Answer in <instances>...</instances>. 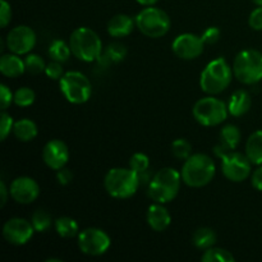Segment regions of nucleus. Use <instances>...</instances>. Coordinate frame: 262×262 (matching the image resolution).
I'll return each mask as SVG.
<instances>
[{
  "label": "nucleus",
  "mask_w": 262,
  "mask_h": 262,
  "mask_svg": "<svg viewBox=\"0 0 262 262\" xmlns=\"http://www.w3.org/2000/svg\"><path fill=\"white\" fill-rule=\"evenodd\" d=\"M129 168L135 170L136 173L142 176L143 173L148 170L150 168V159L146 154L142 152H136L130 156L129 159Z\"/></svg>",
  "instance_id": "33"
},
{
  "label": "nucleus",
  "mask_w": 262,
  "mask_h": 262,
  "mask_svg": "<svg viewBox=\"0 0 262 262\" xmlns=\"http://www.w3.org/2000/svg\"><path fill=\"white\" fill-rule=\"evenodd\" d=\"M251 183H252L253 188L262 192V165H258V168L252 173Z\"/></svg>",
  "instance_id": "41"
},
{
  "label": "nucleus",
  "mask_w": 262,
  "mask_h": 262,
  "mask_svg": "<svg viewBox=\"0 0 262 262\" xmlns=\"http://www.w3.org/2000/svg\"><path fill=\"white\" fill-rule=\"evenodd\" d=\"M35 232L32 223L23 217H12L3 225V237L13 246L27 245Z\"/></svg>",
  "instance_id": "13"
},
{
  "label": "nucleus",
  "mask_w": 262,
  "mask_h": 262,
  "mask_svg": "<svg viewBox=\"0 0 262 262\" xmlns=\"http://www.w3.org/2000/svg\"><path fill=\"white\" fill-rule=\"evenodd\" d=\"M60 91L71 104L81 105L90 100L92 95V84L83 73L77 71L67 72L59 79Z\"/></svg>",
  "instance_id": "8"
},
{
  "label": "nucleus",
  "mask_w": 262,
  "mask_h": 262,
  "mask_svg": "<svg viewBox=\"0 0 262 262\" xmlns=\"http://www.w3.org/2000/svg\"><path fill=\"white\" fill-rule=\"evenodd\" d=\"M241 130L237 125L234 124H227L222 128L219 135V143L214 147V152L216 154L219 158H222L225 154L230 152V151L235 150L241 142Z\"/></svg>",
  "instance_id": "17"
},
{
  "label": "nucleus",
  "mask_w": 262,
  "mask_h": 262,
  "mask_svg": "<svg viewBox=\"0 0 262 262\" xmlns=\"http://www.w3.org/2000/svg\"><path fill=\"white\" fill-rule=\"evenodd\" d=\"M56 233L61 238H73L79 234V225L73 217L61 216L54 222Z\"/></svg>",
  "instance_id": "25"
},
{
  "label": "nucleus",
  "mask_w": 262,
  "mask_h": 262,
  "mask_svg": "<svg viewBox=\"0 0 262 262\" xmlns=\"http://www.w3.org/2000/svg\"><path fill=\"white\" fill-rule=\"evenodd\" d=\"M14 101V94H12L9 87L7 84H0V104H2V112L7 110L10 104Z\"/></svg>",
  "instance_id": "36"
},
{
  "label": "nucleus",
  "mask_w": 262,
  "mask_h": 262,
  "mask_svg": "<svg viewBox=\"0 0 262 262\" xmlns=\"http://www.w3.org/2000/svg\"><path fill=\"white\" fill-rule=\"evenodd\" d=\"M125 55H127V48L123 43L113 42L107 45L104 54L99 58V61L104 63L105 66L110 63H119V61L124 60Z\"/></svg>",
  "instance_id": "26"
},
{
  "label": "nucleus",
  "mask_w": 262,
  "mask_h": 262,
  "mask_svg": "<svg viewBox=\"0 0 262 262\" xmlns=\"http://www.w3.org/2000/svg\"><path fill=\"white\" fill-rule=\"evenodd\" d=\"M35 91L30 87H20L14 92V104L20 107H27L35 102Z\"/></svg>",
  "instance_id": "30"
},
{
  "label": "nucleus",
  "mask_w": 262,
  "mask_h": 262,
  "mask_svg": "<svg viewBox=\"0 0 262 262\" xmlns=\"http://www.w3.org/2000/svg\"><path fill=\"white\" fill-rule=\"evenodd\" d=\"M253 3H255L256 5H258V7H262V0H252Z\"/></svg>",
  "instance_id": "45"
},
{
  "label": "nucleus",
  "mask_w": 262,
  "mask_h": 262,
  "mask_svg": "<svg viewBox=\"0 0 262 262\" xmlns=\"http://www.w3.org/2000/svg\"><path fill=\"white\" fill-rule=\"evenodd\" d=\"M69 46L72 54L78 60L91 63L99 60L102 54V42L94 30L89 27H78L71 33Z\"/></svg>",
  "instance_id": "3"
},
{
  "label": "nucleus",
  "mask_w": 262,
  "mask_h": 262,
  "mask_svg": "<svg viewBox=\"0 0 262 262\" xmlns=\"http://www.w3.org/2000/svg\"><path fill=\"white\" fill-rule=\"evenodd\" d=\"M13 125H14V122H13L12 115L8 114L7 110H3L2 119H0V141L7 140L10 132H13Z\"/></svg>",
  "instance_id": "34"
},
{
  "label": "nucleus",
  "mask_w": 262,
  "mask_h": 262,
  "mask_svg": "<svg viewBox=\"0 0 262 262\" xmlns=\"http://www.w3.org/2000/svg\"><path fill=\"white\" fill-rule=\"evenodd\" d=\"M235 78L245 84H255L262 79V53L247 49L238 53L233 63Z\"/></svg>",
  "instance_id": "7"
},
{
  "label": "nucleus",
  "mask_w": 262,
  "mask_h": 262,
  "mask_svg": "<svg viewBox=\"0 0 262 262\" xmlns=\"http://www.w3.org/2000/svg\"><path fill=\"white\" fill-rule=\"evenodd\" d=\"M136 27L141 33L150 38H160L170 30V18L168 13L154 5L146 7L136 15Z\"/></svg>",
  "instance_id": "6"
},
{
  "label": "nucleus",
  "mask_w": 262,
  "mask_h": 262,
  "mask_svg": "<svg viewBox=\"0 0 262 262\" xmlns=\"http://www.w3.org/2000/svg\"><path fill=\"white\" fill-rule=\"evenodd\" d=\"M78 237V248L83 255L101 256L107 252L112 246V239L105 230L100 228H86L79 232Z\"/></svg>",
  "instance_id": "10"
},
{
  "label": "nucleus",
  "mask_w": 262,
  "mask_h": 262,
  "mask_svg": "<svg viewBox=\"0 0 262 262\" xmlns=\"http://www.w3.org/2000/svg\"><path fill=\"white\" fill-rule=\"evenodd\" d=\"M56 179H58V183L61 184V186H68L73 181V174L69 169L64 166V168L56 170Z\"/></svg>",
  "instance_id": "40"
},
{
  "label": "nucleus",
  "mask_w": 262,
  "mask_h": 262,
  "mask_svg": "<svg viewBox=\"0 0 262 262\" xmlns=\"http://www.w3.org/2000/svg\"><path fill=\"white\" fill-rule=\"evenodd\" d=\"M71 54V46L63 40H54L49 46V56L55 61L64 63V61L68 60Z\"/></svg>",
  "instance_id": "27"
},
{
  "label": "nucleus",
  "mask_w": 262,
  "mask_h": 262,
  "mask_svg": "<svg viewBox=\"0 0 262 262\" xmlns=\"http://www.w3.org/2000/svg\"><path fill=\"white\" fill-rule=\"evenodd\" d=\"M182 181L192 188L207 186L216 174L215 161L206 154H192L182 166Z\"/></svg>",
  "instance_id": "1"
},
{
  "label": "nucleus",
  "mask_w": 262,
  "mask_h": 262,
  "mask_svg": "<svg viewBox=\"0 0 262 262\" xmlns=\"http://www.w3.org/2000/svg\"><path fill=\"white\" fill-rule=\"evenodd\" d=\"M31 223L36 232L45 233L51 228L53 219H51V215L45 210H36L31 216Z\"/></svg>",
  "instance_id": "29"
},
{
  "label": "nucleus",
  "mask_w": 262,
  "mask_h": 262,
  "mask_svg": "<svg viewBox=\"0 0 262 262\" xmlns=\"http://www.w3.org/2000/svg\"><path fill=\"white\" fill-rule=\"evenodd\" d=\"M192 114L196 122L204 127H215L225 122L229 110H228V104H225L223 100L214 96H207L200 99L193 105Z\"/></svg>",
  "instance_id": "9"
},
{
  "label": "nucleus",
  "mask_w": 262,
  "mask_h": 262,
  "mask_svg": "<svg viewBox=\"0 0 262 262\" xmlns=\"http://www.w3.org/2000/svg\"><path fill=\"white\" fill-rule=\"evenodd\" d=\"M5 43L10 53L17 54V55L30 54L36 45V33L28 26H17L8 32Z\"/></svg>",
  "instance_id": "12"
},
{
  "label": "nucleus",
  "mask_w": 262,
  "mask_h": 262,
  "mask_svg": "<svg viewBox=\"0 0 262 262\" xmlns=\"http://www.w3.org/2000/svg\"><path fill=\"white\" fill-rule=\"evenodd\" d=\"M171 154L179 160H187L192 155V146L186 138H178L171 143Z\"/></svg>",
  "instance_id": "32"
},
{
  "label": "nucleus",
  "mask_w": 262,
  "mask_h": 262,
  "mask_svg": "<svg viewBox=\"0 0 262 262\" xmlns=\"http://www.w3.org/2000/svg\"><path fill=\"white\" fill-rule=\"evenodd\" d=\"M12 20V8L7 0L0 2V25L3 28L7 27Z\"/></svg>",
  "instance_id": "37"
},
{
  "label": "nucleus",
  "mask_w": 262,
  "mask_h": 262,
  "mask_svg": "<svg viewBox=\"0 0 262 262\" xmlns=\"http://www.w3.org/2000/svg\"><path fill=\"white\" fill-rule=\"evenodd\" d=\"M246 155L252 165H262V129L256 130L246 142Z\"/></svg>",
  "instance_id": "22"
},
{
  "label": "nucleus",
  "mask_w": 262,
  "mask_h": 262,
  "mask_svg": "<svg viewBox=\"0 0 262 262\" xmlns=\"http://www.w3.org/2000/svg\"><path fill=\"white\" fill-rule=\"evenodd\" d=\"M216 233L214 229L207 227L199 228V229L194 232L193 238H192V243L196 246L200 250H209V248L214 247L215 243H216Z\"/></svg>",
  "instance_id": "24"
},
{
  "label": "nucleus",
  "mask_w": 262,
  "mask_h": 262,
  "mask_svg": "<svg viewBox=\"0 0 262 262\" xmlns=\"http://www.w3.org/2000/svg\"><path fill=\"white\" fill-rule=\"evenodd\" d=\"M25 66H26V72L30 74H40L42 72H45L46 64L43 61V59L41 56H38L37 54H28L25 59Z\"/></svg>",
  "instance_id": "31"
},
{
  "label": "nucleus",
  "mask_w": 262,
  "mask_h": 262,
  "mask_svg": "<svg viewBox=\"0 0 262 262\" xmlns=\"http://www.w3.org/2000/svg\"><path fill=\"white\" fill-rule=\"evenodd\" d=\"M140 177L130 168L110 169L104 178L105 191L114 199H129L140 187Z\"/></svg>",
  "instance_id": "4"
},
{
  "label": "nucleus",
  "mask_w": 262,
  "mask_h": 262,
  "mask_svg": "<svg viewBox=\"0 0 262 262\" xmlns=\"http://www.w3.org/2000/svg\"><path fill=\"white\" fill-rule=\"evenodd\" d=\"M38 129L37 125L33 120L27 119H20L14 122V125H13V135L15 136V138L22 142H30L33 138H36L37 136Z\"/></svg>",
  "instance_id": "23"
},
{
  "label": "nucleus",
  "mask_w": 262,
  "mask_h": 262,
  "mask_svg": "<svg viewBox=\"0 0 262 262\" xmlns=\"http://www.w3.org/2000/svg\"><path fill=\"white\" fill-rule=\"evenodd\" d=\"M248 25L252 30L262 31V7H257L251 12Z\"/></svg>",
  "instance_id": "38"
},
{
  "label": "nucleus",
  "mask_w": 262,
  "mask_h": 262,
  "mask_svg": "<svg viewBox=\"0 0 262 262\" xmlns=\"http://www.w3.org/2000/svg\"><path fill=\"white\" fill-rule=\"evenodd\" d=\"M0 72L5 77L17 78L26 72L25 60H22L17 54H4L0 58Z\"/></svg>",
  "instance_id": "20"
},
{
  "label": "nucleus",
  "mask_w": 262,
  "mask_h": 262,
  "mask_svg": "<svg viewBox=\"0 0 262 262\" xmlns=\"http://www.w3.org/2000/svg\"><path fill=\"white\" fill-rule=\"evenodd\" d=\"M233 76V67L224 58H217L205 67L200 77V86L202 91L209 95L222 94L229 87Z\"/></svg>",
  "instance_id": "5"
},
{
  "label": "nucleus",
  "mask_w": 262,
  "mask_h": 262,
  "mask_svg": "<svg viewBox=\"0 0 262 262\" xmlns=\"http://www.w3.org/2000/svg\"><path fill=\"white\" fill-rule=\"evenodd\" d=\"M182 182V174L174 168L160 169L148 184V197L159 204H168L177 197Z\"/></svg>",
  "instance_id": "2"
},
{
  "label": "nucleus",
  "mask_w": 262,
  "mask_h": 262,
  "mask_svg": "<svg viewBox=\"0 0 262 262\" xmlns=\"http://www.w3.org/2000/svg\"><path fill=\"white\" fill-rule=\"evenodd\" d=\"M220 35H222V32H220V30L217 27H209L207 30H205V32L202 33V40L205 41V43H207V45H212V43L217 42L220 38Z\"/></svg>",
  "instance_id": "39"
},
{
  "label": "nucleus",
  "mask_w": 262,
  "mask_h": 262,
  "mask_svg": "<svg viewBox=\"0 0 262 262\" xmlns=\"http://www.w3.org/2000/svg\"><path fill=\"white\" fill-rule=\"evenodd\" d=\"M10 197L17 204H32L40 196V186L31 177H18L10 184Z\"/></svg>",
  "instance_id": "15"
},
{
  "label": "nucleus",
  "mask_w": 262,
  "mask_h": 262,
  "mask_svg": "<svg viewBox=\"0 0 262 262\" xmlns=\"http://www.w3.org/2000/svg\"><path fill=\"white\" fill-rule=\"evenodd\" d=\"M202 262H234L235 257L229 252L220 247H211L205 250L201 257Z\"/></svg>",
  "instance_id": "28"
},
{
  "label": "nucleus",
  "mask_w": 262,
  "mask_h": 262,
  "mask_svg": "<svg viewBox=\"0 0 262 262\" xmlns=\"http://www.w3.org/2000/svg\"><path fill=\"white\" fill-rule=\"evenodd\" d=\"M136 2L143 7H151V5H155L159 0H136Z\"/></svg>",
  "instance_id": "43"
},
{
  "label": "nucleus",
  "mask_w": 262,
  "mask_h": 262,
  "mask_svg": "<svg viewBox=\"0 0 262 262\" xmlns=\"http://www.w3.org/2000/svg\"><path fill=\"white\" fill-rule=\"evenodd\" d=\"M136 26V19L128 14H117L107 22V33L112 37H125L130 35Z\"/></svg>",
  "instance_id": "19"
},
{
  "label": "nucleus",
  "mask_w": 262,
  "mask_h": 262,
  "mask_svg": "<svg viewBox=\"0 0 262 262\" xmlns=\"http://www.w3.org/2000/svg\"><path fill=\"white\" fill-rule=\"evenodd\" d=\"M205 41L201 36L194 33H182L177 36L176 40L171 43V50L183 60H193L202 55L205 50Z\"/></svg>",
  "instance_id": "14"
},
{
  "label": "nucleus",
  "mask_w": 262,
  "mask_h": 262,
  "mask_svg": "<svg viewBox=\"0 0 262 262\" xmlns=\"http://www.w3.org/2000/svg\"><path fill=\"white\" fill-rule=\"evenodd\" d=\"M222 171L228 181L241 183L251 176L252 163L247 155L230 151L222 156Z\"/></svg>",
  "instance_id": "11"
},
{
  "label": "nucleus",
  "mask_w": 262,
  "mask_h": 262,
  "mask_svg": "<svg viewBox=\"0 0 262 262\" xmlns=\"http://www.w3.org/2000/svg\"><path fill=\"white\" fill-rule=\"evenodd\" d=\"M148 227L155 232H164L168 229L171 223V216L168 210L163 206V204H154L147 209L146 214Z\"/></svg>",
  "instance_id": "18"
},
{
  "label": "nucleus",
  "mask_w": 262,
  "mask_h": 262,
  "mask_svg": "<svg viewBox=\"0 0 262 262\" xmlns=\"http://www.w3.org/2000/svg\"><path fill=\"white\" fill-rule=\"evenodd\" d=\"M45 74L49 77L50 79H60L63 77L64 71H63V66H61L60 61H50L49 64H46L45 68Z\"/></svg>",
  "instance_id": "35"
},
{
  "label": "nucleus",
  "mask_w": 262,
  "mask_h": 262,
  "mask_svg": "<svg viewBox=\"0 0 262 262\" xmlns=\"http://www.w3.org/2000/svg\"><path fill=\"white\" fill-rule=\"evenodd\" d=\"M252 106V99L250 94L245 90H238L230 96L229 102H228V110L229 114L233 117H242L246 113L250 112Z\"/></svg>",
  "instance_id": "21"
},
{
  "label": "nucleus",
  "mask_w": 262,
  "mask_h": 262,
  "mask_svg": "<svg viewBox=\"0 0 262 262\" xmlns=\"http://www.w3.org/2000/svg\"><path fill=\"white\" fill-rule=\"evenodd\" d=\"M42 160L53 170L64 168L69 160V148L61 140H50L42 150Z\"/></svg>",
  "instance_id": "16"
},
{
  "label": "nucleus",
  "mask_w": 262,
  "mask_h": 262,
  "mask_svg": "<svg viewBox=\"0 0 262 262\" xmlns=\"http://www.w3.org/2000/svg\"><path fill=\"white\" fill-rule=\"evenodd\" d=\"M46 262H63V260H60V258H48Z\"/></svg>",
  "instance_id": "44"
},
{
  "label": "nucleus",
  "mask_w": 262,
  "mask_h": 262,
  "mask_svg": "<svg viewBox=\"0 0 262 262\" xmlns=\"http://www.w3.org/2000/svg\"><path fill=\"white\" fill-rule=\"evenodd\" d=\"M8 194H10L9 189L7 188L5 186V182L2 181L0 182V206H4L8 201Z\"/></svg>",
  "instance_id": "42"
}]
</instances>
